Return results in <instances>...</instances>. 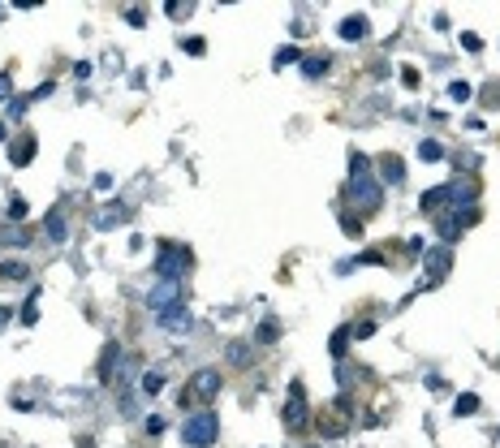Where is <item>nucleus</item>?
Instances as JSON below:
<instances>
[{"instance_id":"nucleus-40","label":"nucleus","mask_w":500,"mask_h":448,"mask_svg":"<svg viewBox=\"0 0 500 448\" xmlns=\"http://www.w3.org/2000/svg\"><path fill=\"white\" fill-rule=\"evenodd\" d=\"M26 103H30V99H13V108H9V117H13V121H18L22 112H26Z\"/></svg>"},{"instance_id":"nucleus-31","label":"nucleus","mask_w":500,"mask_h":448,"mask_svg":"<svg viewBox=\"0 0 500 448\" xmlns=\"http://www.w3.org/2000/svg\"><path fill=\"white\" fill-rule=\"evenodd\" d=\"M0 276L5 280H26V263H0Z\"/></svg>"},{"instance_id":"nucleus-13","label":"nucleus","mask_w":500,"mask_h":448,"mask_svg":"<svg viewBox=\"0 0 500 448\" xmlns=\"http://www.w3.org/2000/svg\"><path fill=\"white\" fill-rule=\"evenodd\" d=\"M367 30H371V22H367L362 13H350V18H341V26H337V35H341V39H350V43L367 39Z\"/></svg>"},{"instance_id":"nucleus-26","label":"nucleus","mask_w":500,"mask_h":448,"mask_svg":"<svg viewBox=\"0 0 500 448\" xmlns=\"http://www.w3.org/2000/svg\"><path fill=\"white\" fill-rule=\"evenodd\" d=\"M350 177H371V159H367L362 151L350 155Z\"/></svg>"},{"instance_id":"nucleus-16","label":"nucleus","mask_w":500,"mask_h":448,"mask_svg":"<svg viewBox=\"0 0 500 448\" xmlns=\"http://www.w3.org/2000/svg\"><path fill=\"white\" fill-rule=\"evenodd\" d=\"M328 65H332V61H328L323 52H311V56H302V74H306L311 82H315V78H323V74H328Z\"/></svg>"},{"instance_id":"nucleus-41","label":"nucleus","mask_w":500,"mask_h":448,"mask_svg":"<svg viewBox=\"0 0 500 448\" xmlns=\"http://www.w3.org/2000/svg\"><path fill=\"white\" fill-rule=\"evenodd\" d=\"M9 319H13V310H9V306H0V323H9Z\"/></svg>"},{"instance_id":"nucleus-36","label":"nucleus","mask_w":500,"mask_h":448,"mask_svg":"<svg viewBox=\"0 0 500 448\" xmlns=\"http://www.w3.org/2000/svg\"><path fill=\"white\" fill-rule=\"evenodd\" d=\"M126 22H130V26H147V13H143V9H130Z\"/></svg>"},{"instance_id":"nucleus-12","label":"nucleus","mask_w":500,"mask_h":448,"mask_svg":"<svg viewBox=\"0 0 500 448\" xmlns=\"http://www.w3.org/2000/svg\"><path fill=\"white\" fill-rule=\"evenodd\" d=\"M121 375V345H104V358H99V379L113 383Z\"/></svg>"},{"instance_id":"nucleus-30","label":"nucleus","mask_w":500,"mask_h":448,"mask_svg":"<svg viewBox=\"0 0 500 448\" xmlns=\"http://www.w3.org/2000/svg\"><path fill=\"white\" fill-rule=\"evenodd\" d=\"M341 233L345 237H362V220L358 215H341Z\"/></svg>"},{"instance_id":"nucleus-28","label":"nucleus","mask_w":500,"mask_h":448,"mask_svg":"<svg viewBox=\"0 0 500 448\" xmlns=\"http://www.w3.org/2000/svg\"><path fill=\"white\" fill-rule=\"evenodd\" d=\"M160 388H164V375H160V371H147V375H143V392H147V397H155Z\"/></svg>"},{"instance_id":"nucleus-3","label":"nucleus","mask_w":500,"mask_h":448,"mask_svg":"<svg viewBox=\"0 0 500 448\" xmlns=\"http://www.w3.org/2000/svg\"><path fill=\"white\" fill-rule=\"evenodd\" d=\"M423 267H427V271H423V280H418V293H423V289H435L440 280L449 276V267H453V254H449V246H435V250H427V254H423Z\"/></svg>"},{"instance_id":"nucleus-4","label":"nucleus","mask_w":500,"mask_h":448,"mask_svg":"<svg viewBox=\"0 0 500 448\" xmlns=\"http://www.w3.org/2000/svg\"><path fill=\"white\" fill-rule=\"evenodd\" d=\"M220 388H225L220 371H216V366H203V371H194V375H190L186 397H190V401H199V405H207V401H216V392H220Z\"/></svg>"},{"instance_id":"nucleus-17","label":"nucleus","mask_w":500,"mask_h":448,"mask_svg":"<svg viewBox=\"0 0 500 448\" xmlns=\"http://www.w3.org/2000/svg\"><path fill=\"white\" fill-rule=\"evenodd\" d=\"M9 155H13V164H18V168H26V164H30V155H35V134H22V138L9 147Z\"/></svg>"},{"instance_id":"nucleus-29","label":"nucleus","mask_w":500,"mask_h":448,"mask_svg":"<svg viewBox=\"0 0 500 448\" xmlns=\"http://www.w3.org/2000/svg\"><path fill=\"white\" fill-rule=\"evenodd\" d=\"M449 99H453V103H466V99H470V82H462V78L449 82Z\"/></svg>"},{"instance_id":"nucleus-15","label":"nucleus","mask_w":500,"mask_h":448,"mask_svg":"<svg viewBox=\"0 0 500 448\" xmlns=\"http://www.w3.org/2000/svg\"><path fill=\"white\" fill-rule=\"evenodd\" d=\"M285 65H302V47H298V43L276 47V56H272V69H285Z\"/></svg>"},{"instance_id":"nucleus-37","label":"nucleus","mask_w":500,"mask_h":448,"mask_svg":"<svg viewBox=\"0 0 500 448\" xmlns=\"http://www.w3.org/2000/svg\"><path fill=\"white\" fill-rule=\"evenodd\" d=\"M203 47H207V43H203L199 35H194V39H186V52H190V56H203Z\"/></svg>"},{"instance_id":"nucleus-7","label":"nucleus","mask_w":500,"mask_h":448,"mask_svg":"<svg viewBox=\"0 0 500 448\" xmlns=\"http://www.w3.org/2000/svg\"><path fill=\"white\" fill-rule=\"evenodd\" d=\"M474 198H479V186H474V177H453L449 186H444V203H453V207H474Z\"/></svg>"},{"instance_id":"nucleus-8","label":"nucleus","mask_w":500,"mask_h":448,"mask_svg":"<svg viewBox=\"0 0 500 448\" xmlns=\"http://www.w3.org/2000/svg\"><path fill=\"white\" fill-rule=\"evenodd\" d=\"M155 323H160L164 332H190V310H186V302H177V306H164V310H155Z\"/></svg>"},{"instance_id":"nucleus-38","label":"nucleus","mask_w":500,"mask_h":448,"mask_svg":"<svg viewBox=\"0 0 500 448\" xmlns=\"http://www.w3.org/2000/svg\"><path fill=\"white\" fill-rule=\"evenodd\" d=\"M13 95V78L9 74H0V99H9Z\"/></svg>"},{"instance_id":"nucleus-2","label":"nucleus","mask_w":500,"mask_h":448,"mask_svg":"<svg viewBox=\"0 0 500 448\" xmlns=\"http://www.w3.org/2000/svg\"><path fill=\"white\" fill-rule=\"evenodd\" d=\"M155 276L160 280H173V285H182V276L190 271V250L186 246H160V254H155Z\"/></svg>"},{"instance_id":"nucleus-25","label":"nucleus","mask_w":500,"mask_h":448,"mask_svg":"<svg viewBox=\"0 0 500 448\" xmlns=\"http://www.w3.org/2000/svg\"><path fill=\"white\" fill-rule=\"evenodd\" d=\"M35 319H39V289H30V298H26V306H22V323L35 327Z\"/></svg>"},{"instance_id":"nucleus-32","label":"nucleus","mask_w":500,"mask_h":448,"mask_svg":"<svg viewBox=\"0 0 500 448\" xmlns=\"http://www.w3.org/2000/svg\"><path fill=\"white\" fill-rule=\"evenodd\" d=\"M375 327H379L375 319H362V323H358V327H350V332L358 336V341H367V336H375Z\"/></svg>"},{"instance_id":"nucleus-33","label":"nucleus","mask_w":500,"mask_h":448,"mask_svg":"<svg viewBox=\"0 0 500 448\" xmlns=\"http://www.w3.org/2000/svg\"><path fill=\"white\" fill-rule=\"evenodd\" d=\"M462 47H470V52H479V47H483V39H479L474 30H466V35H462Z\"/></svg>"},{"instance_id":"nucleus-20","label":"nucleus","mask_w":500,"mask_h":448,"mask_svg":"<svg viewBox=\"0 0 500 448\" xmlns=\"http://www.w3.org/2000/svg\"><path fill=\"white\" fill-rule=\"evenodd\" d=\"M255 341H259V345H276V341H281V323H276V319H263L259 332H255Z\"/></svg>"},{"instance_id":"nucleus-42","label":"nucleus","mask_w":500,"mask_h":448,"mask_svg":"<svg viewBox=\"0 0 500 448\" xmlns=\"http://www.w3.org/2000/svg\"><path fill=\"white\" fill-rule=\"evenodd\" d=\"M5 134H9V130H5V125H0V142H5Z\"/></svg>"},{"instance_id":"nucleus-11","label":"nucleus","mask_w":500,"mask_h":448,"mask_svg":"<svg viewBox=\"0 0 500 448\" xmlns=\"http://www.w3.org/2000/svg\"><path fill=\"white\" fill-rule=\"evenodd\" d=\"M43 233H48V242H57V246L70 237V220H65V211H61V207H52V211L43 215Z\"/></svg>"},{"instance_id":"nucleus-43","label":"nucleus","mask_w":500,"mask_h":448,"mask_svg":"<svg viewBox=\"0 0 500 448\" xmlns=\"http://www.w3.org/2000/svg\"><path fill=\"white\" fill-rule=\"evenodd\" d=\"M311 448H315V444H311Z\"/></svg>"},{"instance_id":"nucleus-1","label":"nucleus","mask_w":500,"mask_h":448,"mask_svg":"<svg viewBox=\"0 0 500 448\" xmlns=\"http://www.w3.org/2000/svg\"><path fill=\"white\" fill-rule=\"evenodd\" d=\"M216 435H220L216 410H199V414H190V418L182 422V444H190V448H211Z\"/></svg>"},{"instance_id":"nucleus-21","label":"nucleus","mask_w":500,"mask_h":448,"mask_svg":"<svg viewBox=\"0 0 500 448\" xmlns=\"http://www.w3.org/2000/svg\"><path fill=\"white\" fill-rule=\"evenodd\" d=\"M350 336H354L350 327H337V332H332V341H328V349H332V358H337V362L345 358V345H350Z\"/></svg>"},{"instance_id":"nucleus-24","label":"nucleus","mask_w":500,"mask_h":448,"mask_svg":"<svg viewBox=\"0 0 500 448\" xmlns=\"http://www.w3.org/2000/svg\"><path fill=\"white\" fill-rule=\"evenodd\" d=\"M418 207H423V211H440V207H444V186H435V190H427V194L418 198Z\"/></svg>"},{"instance_id":"nucleus-23","label":"nucleus","mask_w":500,"mask_h":448,"mask_svg":"<svg viewBox=\"0 0 500 448\" xmlns=\"http://www.w3.org/2000/svg\"><path fill=\"white\" fill-rule=\"evenodd\" d=\"M418 159H423V164H440V159H444V147H440L435 138H427V142H418Z\"/></svg>"},{"instance_id":"nucleus-39","label":"nucleus","mask_w":500,"mask_h":448,"mask_svg":"<svg viewBox=\"0 0 500 448\" xmlns=\"http://www.w3.org/2000/svg\"><path fill=\"white\" fill-rule=\"evenodd\" d=\"M95 190L108 194V190H113V177H108V173H95Z\"/></svg>"},{"instance_id":"nucleus-27","label":"nucleus","mask_w":500,"mask_h":448,"mask_svg":"<svg viewBox=\"0 0 500 448\" xmlns=\"http://www.w3.org/2000/svg\"><path fill=\"white\" fill-rule=\"evenodd\" d=\"M435 233H440V237H444V242H453V237H457V233H462V229H457V215H444V220H440V224H435Z\"/></svg>"},{"instance_id":"nucleus-35","label":"nucleus","mask_w":500,"mask_h":448,"mask_svg":"<svg viewBox=\"0 0 500 448\" xmlns=\"http://www.w3.org/2000/svg\"><path fill=\"white\" fill-rule=\"evenodd\" d=\"M143 427H147V435H160V431H164V418H160V414H151Z\"/></svg>"},{"instance_id":"nucleus-10","label":"nucleus","mask_w":500,"mask_h":448,"mask_svg":"<svg viewBox=\"0 0 500 448\" xmlns=\"http://www.w3.org/2000/svg\"><path fill=\"white\" fill-rule=\"evenodd\" d=\"M126 220H130V211H126L121 203H108V207H99V211H95V229H99V233H108V229H121Z\"/></svg>"},{"instance_id":"nucleus-14","label":"nucleus","mask_w":500,"mask_h":448,"mask_svg":"<svg viewBox=\"0 0 500 448\" xmlns=\"http://www.w3.org/2000/svg\"><path fill=\"white\" fill-rule=\"evenodd\" d=\"M379 177H384V186H401L406 181V164L397 155H384L379 159Z\"/></svg>"},{"instance_id":"nucleus-5","label":"nucleus","mask_w":500,"mask_h":448,"mask_svg":"<svg viewBox=\"0 0 500 448\" xmlns=\"http://www.w3.org/2000/svg\"><path fill=\"white\" fill-rule=\"evenodd\" d=\"M311 427V405H306V392L294 379L289 383V401H285V431H306Z\"/></svg>"},{"instance_id":"nucleus-19","label":"nucleus","mask_w":500,"mask_h":448,"mask_svg":"<svg viewBox=\"0 0 500 448\" xmlns=\"http://www.w3.org/2000/svg\"><path fill=\"white\" fill-rule=\"evenodd\" d=\"M30 242V229L22 224H0V246H26Z\"/></svg>"},{"instance_id":"nucleus-22","label":"nucleus","mask_w":500,"mask_h":448,"mask_svg":"<svg viewBox=\"0 0 500 448\" xmlns=\"http://www.w3.org/2000/svg\"><path fill=\"white\" fill-rule=\"evenodd\" d=\"M453 414H457V418H470V414H479V397H474V392H462V397L453 401Z\"/></svg>"},{"instance_id":"nucleus-34","label":"nucleus","mask_w":500,"mask_h":448,"mask_svg":"<svg viewBox=\"0 0 500 448\" xmlns=\"http://www.w3.org/2000/svg\"><path fill=\"white\" fill-rule=\"evenodd\" d=\"M401 82H406V86H418V69H414V65H401Z\"/></svg>"},{"instance_id":"nucleus-9","label":"nucleus","mask_w":500,"mask_h":448,"mask_svg":"<svg viewBox=\"0 0 500 448\" xmlns=\"http://www.w3.org/2000/svg\"><path fill=\"white\" fill-rule=\"evenodd\" d=\"M182 302V285H173V280H160V285L147 293V306L151 310H164V306H177Z\"/></svg>"},{"instance_id":"nucleus-18","label":"nucleus","mask_w":500,"mask_h":448,"mask_svg":"<svg viewBox=\"0 0 500 448\" xmlns=\"http://www.w3.org/2000/svg\"><path fill=\"white\" fill-rule=\"evenodd\" d=\"M225 362H233L238 371H246V366H250V345H246V341H229V345H225Z\"/></svg>"},{"instance_id":"nucleus-6","label":"nucleus","mask_w":500,"mask_h":448,"mask_svg":"<svg viewBox=\"0 0 500 448\" xmlns=\"http://www.w3.org/2000/svg\"><path fill=\"white\" fill-rule=\"evenodd\" d=\"M350 203H354L358 211H375V207L384 203L379 181H375V177H350Z\"/></svg>"}]
</instances>
